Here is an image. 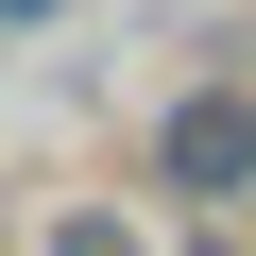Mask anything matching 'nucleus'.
I'll return each mask as SVG.
<instances>
[{"label": "nucleus", "mask_w": 256, "mask_h": 256, "mask_svg": "<svg viewBox=\"0 0 256 256\" xmlns=\"http://www.w3.org/2000/svg\"><path fill=\"white\" fill-rule=\"evenodd\" d=\"M154 188H171V205H239V188H256V102H239V86L171 102V137H154Z\"/></svg>", "instance_id": "1"}]
</instances>
